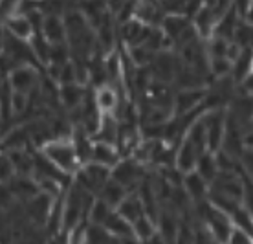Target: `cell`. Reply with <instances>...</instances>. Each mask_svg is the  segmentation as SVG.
<instances>
[{
  "label": "cell",
  "mask_w": 253,
  "mask_h": 244,
  "mask_svg": "<svg viewBox=\"0 0 253 244\" xmlns=\"http://www.w3.org/2000/svg\"><path fill=\"white\" fill-rule=\"evenodd\" d=\"M39 32L44 35L46 41H48L50 44L68 43L66 26H64V19H63V17H57V15H48V17H44Z\"/></svg>",
  "instance_id": "14"
},
{
  "label": "cell",
  "mask_w": 253,
  "mask_h": 244,
  "mask_svg": "<svg viewBox=\"0 0 253 244\" xmlns=\"http://www.w3.org/2000/svg\"><path fill=\"white\" fill-rule=\"evenodd\" d=\"M252 72H253V50H252Z\"/></svg>",
  "instance_id": "28"
},
{
  "label": "cell",
  "mask_w": 253,
  "mask_h": 244,
  "mask_svg": "<svg viewBox=\"0 0 253 244\" xmlns=\"http://www.w3.org/2000/svg\"><path fill=\"white\" fill-rule=\"evenodd\" d=\"M132 230L134 237L138 239L139 243H147V241H151L158 233V220L152 219L151 215H145V217H141L139 220L134 222Z\"/></svg>",
  "instance_id": "19"
},
{
  "label": "cell",
  "mask_w": 253,
  "mask_h": 244,
  "mask_svg": "<svg viewBox=\"0 0 253 244\" xmlns=\"http://www.w3.org/2000/svg\"><path fill=\"white\" fill-rule=\"evenodd\" d=\"M202 154V150L198 149L191 140L184 138L174 147V167L182 175H189V173L196 171V165H198V160Z\"/></svg>",
  "instance_id": "7"
},
{
  "label": "cell",
  "mask_w": 253,
  "mask_h": 244,
  "mask_svg": "<svg viewBox=\"0 0 253 244\" xmlns=\"http://www.w3.org/2000/svg\"><path fill=\"white\" fill-rule=\"evenodd\" d=\"M164 9L160 2H138L136 4V11H134V19L139 20L147 28H162L165 20Z\"/></svg>",
  "instance_id": "9"
},
{
  "label": "cell",
  "mask_w": 253,
  "mask_h": 244,
  "mask_svg": "<svg viewBox=\"0 0 253 244\" xmlns=\"http://www.w3.org/2000/svg\"><path fill=\"white\" fill-rule=\"evenodd\" d=\"M206 99H208V88L174 90L172 112H174V116H185V114L196 112V110L204 108Z\"/></svg>",
  "instance_id": "5"
},
{
  "label": "cell",
  "mask_w": 253,
  "mask_h": 244,
  "mask_svg": "<svg viewBox=\"0 0 253 244\" xmlns=\"http://www.w3.org/2000/svg\"><path fill=\"white\" fill-rule=\"evenodd\" d=\"M114 211H116L114 207L108 206L107 202L101 200V198L97 196V198L94 200V204H92V209H90V213H88V224L103 228V226L107 224V220L112 217V213Z\"/></svg>",
  "instance_id": "20"
},
{
  "label": "cell",
  "mask_w": 253,
  "mask_h": 244,
  "mask_svg": "<svg viewBox=\"0 0 253 244\" xmlns=\"http://www.w3.org/2000/svg\"><path fill=\"white\" fill-rule=\"evenodd\" d=\"M0 163H2L0 165V180H2V186H6V184H9L17 176V171H15L11 160H9L6 152H2V162Z\"/></svg>",
  "instance_id": "21"
},
{
  "label": "cell",
  "mask_w": 253,
  "mask_h": 244,
  "mask_svg": "<svg viewBox=\"0 0 253 244\" xmlns=\"http://www.w3.org/2000/svg\"><path fill=\"white\" fill-rule=\"evenodd\" d=\"M39 152H41L48 162L53 163V165H55L64 176H68V178H76V175L83 167L72 136H61V138L50 140V142H46V144L39 149Z\"/></svg>",
  "instance_id": "1"
},
{
  "label": "cell",
  "mask_w": 253,
  "mask_h": 244,
  "mask_svg": "<svg viewBox=\"0 0 253 244\" xmlns=\"http://www.w3.org/2000/svg\"><path fill=\"white\" fill-rule=\"evenodd\" d=\"M74 180H76L81 188L86 189L88 193L97 196V195L101 193V189L112 180V169L103 167L99 163L90 162V163H86V165H83L81 171L77 173Z\"/></svg>",
  "instance_id": "2"
},
{
  "label": "cell",
  "mask_w": 253,
  "mask_h": 244,
  "mask_svg": "<svg viewBox=\"0 0 253 244\" xmlns=\"http://www.w3.org/2000/svg\"><path fill=\"white\" fill-rule=\"evenodd\" d=\"M252 237H253V232H252Z\"/></svg>",
  "instance_id": "29"
},
{
  "label": "cell",
  "mask_w": 253,
  "mask_h": 244,
  "mask_svg": "<svg viewBox=\"0 0 253 244\" xmlns=\"http://www.w3.org/2000/svg\"><path fill=\"white\" fill-rule=\"evenodd\" d=\"M226 244H253V237L252 233L242 230V228H233V232H231Z\"/></svg>",
  "instance_id": "24"
},
{
  "label": "cell",
  "mask_w": 253,
  "mask_h": 244,
  "mask_svg": "<svg viewBox=\"0 0 253 244\" xmlns=\"http://www.w3.org/2000/svg\"><path fill=\"white\" fill-rule=\"evenodd\" d=\"M57 94L59 105L63 106L66 112H74L83 106L88 90L84 87H79V85H66V87L57 88Z\"/></svg>",
  "instance_id": "12"
},
{
  "label": "cell",
  "mask_w": 253,
  "mask_h": 244,
  "mask_svg": "<svg viewBox=\"0 0 253 244\" xmlns=\"http://www.w3.org/2000/svg\"><path fill=\"white\" fill-rule=\"evenodd\" d=\"M145 169L147 167H143L134 158H123L120 165L112 169V180L121 184L128 193H134V191H138L141 182L145 180Z\"/></svg>",
  "instance_id": "3"
},
{
  "label": "cell",
  "mask_w": 253,
  "mask_h": 244,
  "mask_svg": "<svg viewBox=\"0 0 253 244\" xmlns=\"http://www.w3.org/2000/svg\"><path fill=\"white\" fill-rule=\"evenodd\" d=\"M182 188H184L185 195L189 196V200L193 202V206L209 200V184L196 171H193L189 175H184Z\"/></svg>",
  "instance_id": "11"
},
{
  "label": "cell",
  "mask_w": 253,
  "mask_h": 244,
  "mask_svg": "<svg viewBox=\"0 0 253 244\" xmlns=\"http://www.w3.org/2000/svg\"><path fill=\"white\" fill-rule=\"evenodd\" d=\"M241 163H242V175L253 180V150L252 149H246L244 150V154L241 158Z\"/></svg>",
  "instance_id": "25"
},
{
  "label": "cell",
  "mask_w": 253,
  "mask_h": 244,
  "mask_svg": "<svg viewBox=\"0 0 253 244\" xmlns=\"http://www.w3.org/2000/svg\"><path fill=\"white\" fill-rule=\"evenodd\" d=\"M97 196H99L101 200L107 202L108 206H112L114 209H118V207L121 206V202L128 196V191H126L121 184H118L116 180H110L107 186L101 189V193L97 195Z\"/></svg>",
  "instance_id": "17"
},
{
  "label": "cell",
  "mask_w": 253,
  "mask_h": 244,
  "mask_svg": "<svg viewBox=\"0 0 253 244\" xmlns=\"http://www.w3.org/2000/svg\"><path fill=\"white\" fill-rule=\"evenodd\" d=\"M68 244H88V224H83L68 233Z\"/></svg>",
  "instance_id": "23"
},
{
  "label": "cell",
  "mask_w": 253,
  "mask_h": 244,
  "mask_svg": "<svg viewBox=\"0 0 253 244\" xmlns=\"http://www.w3.org/2000/svg\"><path fill=\"white\" fill-rule=\"evenodd\" d=\"M242 180H244V193H242V206L246 207L250 215L253 217V180L246 178L242 175Z\"/></svg>",
  "instance_id": "22"
},
{
  "label": "cell",
  "mask_w": 253,
  "mask_h": 244,
  "mask_svg": "<svg viewBox=\"0 0 253 244\" xmlns=\"http://www.w3.org/2000/svg\"><path fill=\"white\" fill-rule=\"evenodd\" d=\"M116 211L120 213L123 219L128 220L130 224H134L136 220H139L141 217H145V215H147L145 204H143L141 196H139L136 191H134V193H128V196L121 202V206L118 207Z\"/></svg>",
  "instance_id": "15"
},
{
  "label": "cell",
  "mask_w": 253,
  "mask_h": 244,
  "mask_svg": "<svg viewBox=\"0 0 253 244\" xmlns=\"http://www.w3.org/2000/svg\"><path fill=\"white\" fill-rule=\"evenodd\" d=\"M237 90H239V94L241 96H248V98H253V72L242 79L239 85H237Z\"/></svg>",
  "instance_id": "26"
},
{
  "label": "cell",
  "mask_w": 253,
  "mask_h": 244,
  "mask_svg": "<svg viewBox=\"0 0 253 244\" xmlns=\"http://www.w3.org/2000/svg\"><path fill=\"white\" fill-rule=\"evenodd\" d=\"M6 79L13 92H19V94H26V96L35 94L39 85H41L39 68L37 66H32V64H26V66H19V68L11 70L6 75Z\"/></svg>",
  "instance_id": "4"
},
{
  "label": "cell",
  "mask_w": 253,
  "mask_h": 244,
  "mask_svg": "<svg viewBox=\"0 0 253 244\" xmlns=\"http://www.w3.org/2000/svg\"><path fill=\"white\" fill-rule=\"evenodd\" d=\"M196 173L202 176L204 180L209 184V188H211V184L215 182V178L218 176V163H216V154L215 152H209L206 150L200 160H198V165H196Z\"/></svg>",
  "instance_id": "16"
},
{
  "label": "cell",
  "mask_w": 253,
  "mask_h": 244,
  "mask_svg": "<svg viewBox=\"0 0 253 244\" xmlns=\"http://www.w3.org/2000/svg\"><path fill=\"white\" fill-rule=\"evenodd\" d=\"M105 230H107L110 235H114L118 239H128V237H134V230H132V224L128 222L126 219H123L120 213L114 211L112 213V217L107 220V224L103 226Z\"/></svg>",
  "instance_id": "18"
},
{
  "label": "cell",
  "mask_w": 253,
  "mask_h": 244,
  "mask_svg": "<svg viewBox=\"0 0 253 244\" xmlns=\"http://www.w3.org/2000/svg\"><path fill=\"white\" fill-rule=\"evenodd\" d=\"M94 92V103L99 108L103 116H116L121 108V98L118 94V87L105 85L99 88H92Z\"/></svg>",
  "instance_id": "8"
},
{
  "label": "cell",
  "mask_w": 253,
  "mask_h": 244,
  "mask_svg": "<svg viewBox=\"0 0 253 244\" xmlns=\"http://www.w3.org/2000/svg\"><path fill=\"white\" fill-rule=\"evenodd\" d=\"M4 24V33L9 35L15 41H20V43L30 44L33 41V37L37 35V24L33 22L32 17L28 15H22V13H17L15 17L7 19L2 22Z\"/></svg>",
  "instance_id": "6"
},
{
  "label": "cell",
  "mask_w": 253,
  "mask_h": 244,
  "mask_svg": "<svg viewBox=\"0 0 253 244\" xmlns=\"http://www.w3.org/2000/svg\"><path fill=\"white\" fill-rule=\"evenodd\" d=\"M9 191L13 193V196L17 198L19 204H26V202H30L32 198H35L39 193H41V189L37 186V180L33 178V176H20L17 175L13 178L9 184H6Z\"/></svg>",
  "instance_id": "10"
},
{
  "label": "cell",
  "mask_w": 253,
  "mask_h": 244,
  "mask_svg": "<svg viewBox=\"0 0 253 244\" xmlns=\"http://www.w3.org/2000/svg\"><path fill=\"white\" fill-rule=\"evenodd\" d=\"M244 22L253 26V2H250V9H248V15H246V20H244Z\"/></svg>",
  "instance_id": "27"
},
{
  "label": "cell",
  "mask_w": 253,
  "mask_h": 244,
  "mask_svg": "<svg viewBox=\"0 0 253 244\" xmlns=\"http://www.w3.org/2000/svg\"><path fill=\"white\" fill-rule=\"evenodd\" d=\"M121 160H123V156H121L120 149H118L116 145L103 144V142H94L90 162L99 163V165L108 167V169H114V167L120 165Z\"/></svg>",
  "instance_id": "13"
}]
</instances>
